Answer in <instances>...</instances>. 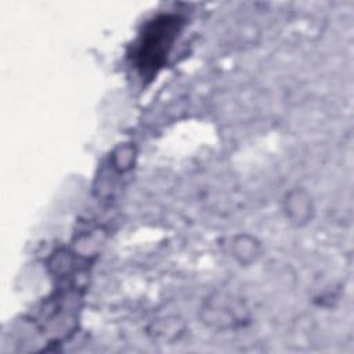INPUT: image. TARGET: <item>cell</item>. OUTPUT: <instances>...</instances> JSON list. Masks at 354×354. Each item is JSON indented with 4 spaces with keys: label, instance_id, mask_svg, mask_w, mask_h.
Returning a JSON list of instances; mask_svg holds the SVG:
<instances>
[{
    "label": "cell",
    "instance_id": "1",
    "mask_svg": "<svg viewBox=\"0 0 354 354\" xmlns=\"http://www.w3.org/2000/svg\"><path fill=\"white\" fill-rule=\"evenodd\" d=\"M178 32V19L174 17H160L151 22L142 35V40L138 48V66L147 72H152L159 68L165 55Z\"/></svg>",
    "mask_w": 354,
    "mask_h": 354
}]
</instances>
